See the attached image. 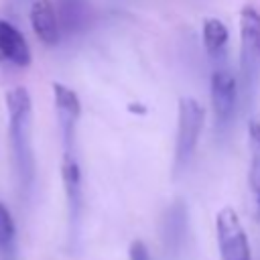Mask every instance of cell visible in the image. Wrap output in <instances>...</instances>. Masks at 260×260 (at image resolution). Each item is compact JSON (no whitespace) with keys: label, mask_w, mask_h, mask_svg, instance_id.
<instances>
[{"label":"cell","mask_w":260,"mask_h":260,"mask_svg":"<svg viewBox=\"0 0 260 260\" xmlns=\"http://www.w3.org/2000/svg\"><path fill=\"white\" fill-rule=\"evenodd\" d=\"M6 112L14 175L22 195H28L35 185L37 165L32 150V100L26 87H12L6 93Z\"/></svg>","instance_id":"cell-1"},{"label":"cell","mask_w":260,"mask_h":260,"mask_svg":"<svg viewBox=\"0 0 260 260\" xmlns=\"http://www.w3.org/2000/svg\"><path fill=\"white\" fill-rule=\"evenodd\" d=\"M238 104L250 110L260 83V12L254 6H244L240 12V73H238Z\"/></svg>","instance_id":"cell-2"},{"label":"cell","mask_w":260,"mask_h":260,"mask_svg":"<svg viewBox=\"0 0 260 260\" xmlns=\"http://www.w3.org/2000/svg\"><path fill=\"white\" fill-rule=\"evenodd\" d=\"M205 124V110L195 98L179 100L177 114V134H175V150H173V175L179 177L191 162L197 142Z\"/></svg>","instance_id":"cell-3"},{"label":"cell","mask_w":260,"mask_h":260,"mask_svg":"<svg viewBox=\"0 0 260 260\" xmlns=\"http://www.w3.org/2000/svg\"><path fill=\"white\" fill-rule=\"evenodd\" d=\"M209 95L219 130H228L238 110V79L225 61L213 63L209 77Z\"/></svg>","instance_id":"cell-4"},{"label":"cell","mask_w":260,"mask_h":260,"mask_svg":"<svg viewBox=\"0 0 260 260\" xmlns=\"http://www.w3.org/2000/svg\"><path fill=\"white\" fill-rule=\"evenodd\" d=\"M61 181L67 199V219H69V242L75 244L81 230L83 215V187H81V169L75 152H63L61 158Z\"/></svg>","instance_id":"cell-5"},{"label":"cell","mask_w":260,"mask_h":260,"mask_svg":"<svg viewBox=\"0 0 260 260\" xmlns=\"http://www.w3.org/2000/svg\"><path fill=\"white\" fill-rule=\"evenodd\" d=\"M215 232L221 260H252L246 230L232 207H221L217 211Z\"/></svg>","instance_id":"cell-6"},{"label":"cell","mask_w":260,"mask_h":260,"mask_svg":"<svg viewBox=\"0 0 260 260\" xmlns=\"http://www.w3.org/2000/svg\"><path fill=\"white\" fill-rule=\"evenodd\" d=\"M53 102H55V114H57L63 152H75V136H77V122L81 116V102L71 87L57 81L53 83Z\"/></svg>","instance_id":"cell-7"},{"label":"cell","mask_w":260,"mask_h":260,"mask_svg":"<svg viewBox=\"0 0 260 260\" xmlns=\"http://www.w3.org/2000/svg\"><path fill=\"white\" fill-rule=\"evenodd\" d=\"M187 240H189V211L185 201L179 199L167 209L160 225V244L167 260H181L187 248Z\"/></svg>","instance_id":"cell-8"},{"label":"cell","mask_w":260,"mask_h":260,"mask_svg":"<svg viewBox=\"0 0 260 260\" xmlns=\"http://www.w3.org/2000/svg\"><path fill=\"white\" fill-rule=\"evenodd\" d=\"M30 26L37 35V39L43 45H57L61 39V26L57 20V12L51 4V0H35L30 4Z\"/></svg>","instance_id":"cell-9"},{"label":"cell","mask_w":260,"mask_h":260,"mask_svg":"<svg viewBox=\"0 0 260 260\" xmlns=\"http://www.w3.org/2000/svg\"><path fill=\"white\" fill-rule=\"evenodd\" d=\"M0 57L16 67H28L32 61L24 35L8 20L0 18Z\"/></svg>","instance_id":"cell-10"},{"label":"cell","mask_w":260,"mask_h":260,"mask_svg":"<svg viewBox=\"0 0 260 260\" xmlns=\"http://www.w3.org/2000/svg\"><path fill=\"white\" fill-rule=\"evenodd\" d=\"M57 20L61 30L75 35L89 24V2L87 0H57Z\"/></svg>","instance_id":"cell-11"},{"label":"cell","mask_w":260,"mask_h":260,"mask_svg":"<svg viewBox=\"0 0 260 260\" xmlns=\"http://www.w3.org/2000/svg\"><path fill=\"white\" fill-rule=\"evenodd\" d=\"M228 41H230V32H228L225 24L219 18H205V22H203V45H205V51H207V55L213 63L225 61Z\"/></svg>","instance_id":"cell-12"},{"label":"cell","mask_w":260,"mask_h":260,"mask_svg":"<svg viewBox=\"0 0 260 260\" xmlns=\"http://www.w3.org/2000/svg\"><path fill=\"white\" fill-rule=\"evenodd\" d=\"M0 260H16V225L10 209L0 201Z\"/></svg>","instance_id":"cell-13"},{"label":"cell","mask_w":260,"mask_h":260,"mask_svg":"<svg viewBox=\"0 0 260 260\" xmlns=\"http://www.w3.org/2000/svg\"><path fill=\"white\" fill-rule=\"evenodd\" d=\"M250 138V173L248 181L252 191H260V120H252L248 126Z\"/></svg>","instance_id":"cell-14"},{"label":"cell","mask_w":260,"mask_h":260,"mask_svg":"<svg viewBox=\"0 0 260 260\" xmlns=\"http://www.w3.org/2000/svg\"><path fill=\"white\" fill-rule=\"evenodd\" d=\"M128 256H130V260H152V258H150V252H148V248H146V244H142L140 240H134V242L130 244Z\"/></svg>","instance_id":"cell-15"},{"label":"cell","mask_w":260,"mask_h":260,"mask_svg":"<svg viewBox=\"0 0 260 260\" xmlns=\"http://www.w3.org/2000/svg\"><path fill=\"white\" fill-rule=\"evenodd\" d=\"M254 195H256V205H258V213H260V191H256Z\"/></svg>","instance_id":"cell-16"}]
</instances>
